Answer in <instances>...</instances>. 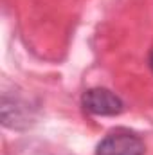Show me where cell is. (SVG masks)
<instances>
[{"label": "cell", "mask_w": 153, "mask_h": 155, "mask_svg": "<svg viewBox=\"0 0 153 155\" xmlns=\"http://www.w3.org/2000/svg\"><path fill=\"white\" fill-rule=\"evenodd\" d=\"M96 155H144V143L139 135L119 128L97 144Z\"/></svg>", "instance_id": "obj_1"}, {"label": "cell", "mask_w": 153, "mask_h": 155, "mask_svg": "<svg viewBox=\"0 0 153 155\" xmlns=\"http://www.w3.org/2000/svg\"><path fill=\"white\" fill-rule=\"evenodd\" d=\"M83 107L94 116H117L124 110V103L108 88H88L83 94Z\"/></svg>", "instance_id": "obj_2"}, {"label": "cell", "mask_w": 153, "mask_h": 155, "mask_svg": "<svg viewBox=\"0 0 153 155\" xmlns=\"http://www.w3.org/2000/svg\"><path fill=\"white\" fill-rule=\"evenodd\" d=\"M150 67L153 69V52H151V56H150Z\"/></svg>", "instance_id": "obj_3"}]
</instances>
